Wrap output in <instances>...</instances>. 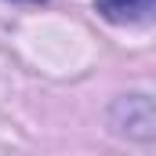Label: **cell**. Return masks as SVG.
<instances>
[{
	"mask_svg": "<svg viewBox=\"0 0 156 156\" xmlns=\"http://www.w3.org/2000/svg\"><path fill=\"white\" fill-rule=\"evenodd\" d=\"M113 113H123V123L116 120V127L131 138H153V127H156V116H153V102L145 94H127L113 105Z\"/></svg>",
	"mask_w": 156,
	"mask_h": 156,
	"instance_id": "6da1fadb",
	"label": "cell"
},
{
	"mask_svg": "<svg viewBox=\"0 0 156 156\" xmlns=\"http://www.w3.org/2000/svg\"><path fill=\"white\" fill-rule=\"evenodd\" d=\"M98 15L116 22V26H134V22H149L153 18L156 0H94Z\"/></svg>",
	"mask_w": 156,
	"mask_h": 156,
	"instance_id": "7a4b0ae2",
	"label": "cell"
},
{
	"mask_svg": "<svg viewBox=\"0 0 156 156\" xmlns=\"http://www.w3.org/2000/svg\"><path fill=\"white\" fill-rule=\"evenodd\" d=\"M29 4H40V0H29Z\"/></svg>",
	"mask_w": 156,
	"mask_h": 156,
	"instance_id": "3957f363",
	"label": "cell"
}]
</instances>
